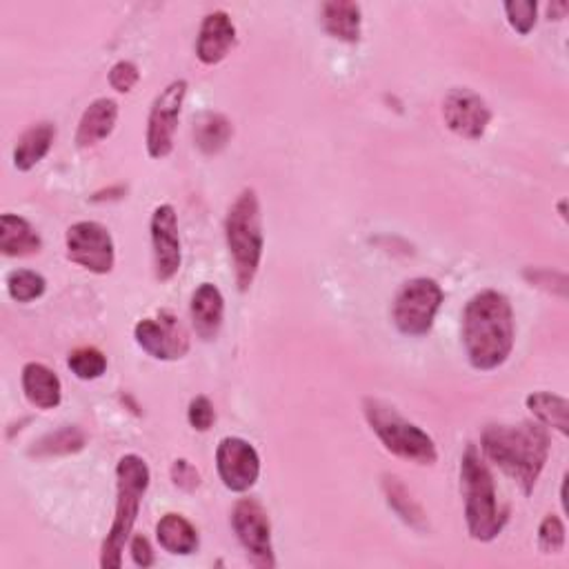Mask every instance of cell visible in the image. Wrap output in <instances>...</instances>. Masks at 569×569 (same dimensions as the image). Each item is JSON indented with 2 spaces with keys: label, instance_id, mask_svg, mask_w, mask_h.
I'll return each instance as SVG.
<instances>
[{
  "label": "cell",
  "instance_id": "obj_1",
  "mask_svg": "<svg viewBox=\"0 0 569 569\" xmlns=\"http://www.w3.org/2000/svg\"><path fill=\"white\" fill-rule=\"evenodd\" d=\"M463 345L479 371L498 369L514 350V312L505 294L485 290L463 312Z\"/></svg>",
  "mask_w": 569,
  "mask_h": 569
},
{
  "label": "cell",
  "instance_id": "obj_2",
  "mask_svg": "<svg viewBox=\"0 0 569 569\" xmlns=\"http://www.w3.org/2000/svg\"><path fill=\"white\" fill-rule=\"evenodd\" d=\"M549 434L541 422L488 425L481 437L483 454L498 465L523 494H532L549 458Z\"/></svg>",
  "mask_w": 569,
  "mask_h": 569
},
{
  "label": "cell",
  "instance_id": "obj_3",
  "mask_svg": "<svg viewBox=\"0 0 569 569\" xmlns=\"http://www.w3.org/2000/svg\"><path fill=\"white\" fill-rule=\"evenodd\" d=\"M460 490L469 536L492 543L507 523V509L498 503L494 477L477 445H467L460 458Z\"/></svg>",
  "mask_w": 569,
  "mask_h": 569
},
{
  "label": "cell",
  "instance_id": "obj_4",
  "mask_svg": "<svg viewBox=\"0 0 569 569\" xmlns=\"http://www.w3.org/2000/svg\"><path fill=\"white\" fill-rule=\"evenodd\" d=\"M225 239L233 263L236 284L241 292H248L258 274L265 239L261 223V203L254 189H243L227 212Z\"/></svg>",
  "mask_w": 569,
  "mask_h": 569
},
{
  "label": "cell",
  "instance_id": "obj_5",
  "mask_svg": "<svg viewBox=\"0 0 569 569\" xmlns=\"http://www.w3.org/2000/svg\"><path fill=\"white\" fill-rule=\"evenodd\" d=\"M150 467L138 454H127L116 465V485H118V501H116V516L112 530L101 549V567L103 569H118L123 565V552L131 536L136 516L140 509V501L150 488Z\"/></svg>",
  "mask_w": 569,
  "mask_h": 569
},
{
  "label": "cell",
  "instance_id": "obj_6",
  "mask_svg": "<svg viewBox=\"0 0 569 569\" xmlns=\"http://www.w3.org/2000/svg\"><path fill=\"white\" fill-rule=\"evenodd\" d=\"M363 412L371 432L394 456L416 465H434L439 460L432 437L422 432L418 425L405 420L392 405L378 399H365Z\"/></svg>",
  "mask_w": 569,
  "mask_h": 569
},
{
  "label": "cell",
  "instance_id": "obj_7",
  "mask_svg": "<svg viewBox=\"0 0 569 569\" xmlns=\"http://www.w3.org/2000/svg\"><path fill=\"white\" fill-rule=\"evenodd\" d=\"M443 303L441 284L432 278H412L394 299V325L405 337L430 334L434 318Z\"/></svg>",
  "mask_w": 569,
  "mask_h": 569
},
{
  "label": "cell",
  "instance_id": "obj_8",
  "mask_svg": "<svg viewBox=\"0 0 569 569\" xmlns=\"http://www.w3.org/2000/svg\"><path fill=\"white\" fill-rule=\"evenodd\" d=\"M67 258L91 274H110L114 269L116 252L112 233L105 225L80 220L67 229L65 236Z\"/></svg>",
  "mask_w": 569,
  "mask_h": 569
},
{
  "label": "cell",
  "instance_id": "obj_9",
  "mask_svg": "<svg viewBox=\"0 0 569 569\" xmlns=\"http://www.w3.org/2000/svg\"><path fill=\"white\" fill-rule=\"evenodd\" d=\"M231 528L256 567L271 569L276 565L271 547V526L267 511L258 501L243 498L236 503L231 509Z\"/></svg>",
  "mask_w": 569,
  "mask_h": 569
},
{
  "label": "cell",
  "instance_id": "obj_10",
  "mask_svg": "<svg viewBox=\"0 0 569 569\" xmlns=\"http://www.w3.org/2000/svg\"><path fill=\"white\" fill-rule=\"evenodd\" d=\"M187 97V80H172L152 105L148 118V152L152 159H165L174 150V134Z\"/></svg>",
  "mask_w": 569,
  "mask_h": 569
},
{
  "label": "cell",
  "instance_id": "obj_11",
  "mask_svg": "<svg viewBox=\"0 0 569 569\" xmlns=\"http://www.w3.org/2000/svg\"><path fill=\"white\" fill-rule=\"evenodd\" d=\"M134 339L142 352L159 361H178L189 352V334L172 312L163 309L156 318H146L134 327Z\"/></svg>",
  "mask_w": 569,
  "mask_h": 569
},
{
  "label": "cell",
  "instance_id": "obj_12",
  "mask_svg": "<svg viewBox=\"0 0 569 569\" xmlns=\"http://www.w3.org/2000/svg\"><path fill=\"white\" fill-rule=\"evenodd\" d=\"M216 469L229 492L243 494L261 477V456L252 443L239 437H227L216 447Z\"/></svg>",
  "mask_w": 569,
  "mask_h": 569
},
{
  "label": "cell",
  "instance_id": "obj_13",
  "mask_svg": "<svg viewBox=\"0 0 569 569\" xmlns=\"http://www.w3.org/2000/svg\"><path fill=\"white\" fill-rule=\"evenodd\" d=\"M443 118L456 136L467 140H479L492 121V110L477 91L467 87H456L443 101Z\"/></svg>",
  "mask_w": 569,
  "mask_h": 569
},
{
  "label": "cell",
  "instance_id": "obj_14",
  "mask_svg": "<svg viewBox=\"0 0 569 569\" xmlns=\"http://www.w3.org/2000/svg\"><path fill=\"white\" fill-rule=\"evenodd\" d=\"M152 248H154V269L161 282L172 280L180 269V236L178 218L172 205H159L152 214Z\"/></svg>",
  "mask_w": 569,
  "mask_h": 569
},
{
  "label": "cell",
  "instance_id": "obj_15",
  "mask_svg": "<svg viewBox=\"0 0 569 569\" xmlns=\"http://www.w3.org/2000/svg\"><path fill=\"white\" fill-rule=\"evenodd\" d=\"M236 42V27L227 12H212L203 18L199 42H197V56L203 65L212 67L225 61L229 50Z\"/></svg>",
  "mask_w": 569,
  "mask_h": 569
},
{
  "label": "cell",
  "instance_id": "obj_16",
  "mask_svg": "<svg viewBox=\"0 0 569 569\" xmlns=\"http://www.w3.org/2000/svg\"><path fill=\"white\" fill-rule=\"evenodd\" d=\"M189 312H192V325L197 329L199 339L214 341L225 318V299L216 284L212 282L199 284V290L192 296V305H189Z\"/></svg>",
  "mask_w": 569,
  "mask_h": 569
},
{
  "label": "cell",
  "instance_id": "obj_17",
  "mask_svg": "<svg viewBox=\"0 0 569 569\" xmlns=\"http://www.w3.org/2000/svg\"><path fill=\"white\" fill-rule=\"evenodd\" d=\"M118 121V103L112 99H97L80 116L76 129V146L80 150L93 148L110 138Z\"/></svg>",
  "mask_w": 569,
  "mask_h": 569
},
{
  "label": "cell",
  "instance_id": "obj_18",
  "mask_svg": "<svg viewBox=\"0 0 569 569\" xmlns=\"http://www.w3.org/2000/svg\"><path fill=\"white\" fill-rule=\"evenodd\" d=\"M23 392L38 409H54L63 401L61 378L42 363H27L23 367Z\"/></svg>",
  "mask_w": 569,
  "mask_h": 569
},
{
  "label": "cell",
  "instance_id": "obj_19",
  "mask_svg": "<svg viewBox=\"0 0 569 569\" xmlns=\"http://www.w3.org/2000/svg\"><path fill=\"white\" fill-rule=\"evenodd\" d=\"M42 248L38 231L29 225L27 218L16 214L0 216V252L10 258L34 256Z\"/></svg>",
  "mask_w": 569,
  "mask_h": 569
},
{
  "label": "cell",
  "instance_id": "obj_20",
  "mask_svg": "<svg viewBox=\"0 0 569 569\" xmlns=\"http://www.w3.org/2000/svg\"><path fill=\"white\" fill-rule=\"evenodd\" d=\"M323 27L329 36L345 42H356L361 38V5L352 0H329L320 10Z\"/></svg>",
  "mask_w": 569,
  "mask_h": 569
},
{
  "label": "cell",
  "instance_id": "obj_21",
  "mask_svg": "<svg viewBox=\"0 0 569 569\" xmlns=\"http://www.w3.org/2000/svg\"><path fill=\"white\" fill-rule=\"evenodd\" d=\"M56 138V127L52 123L31 125L16 142L14 167L18 172L34 169L47 154H50Z\"/></svg>",
  "mask_w": 569,
  "mask_h": 569
},
{
  "label": "cell",
  "instance_id": "obj_22",
  "mask_svg": "<svg viewBox=\"0 0 569 569\" xmlns=\"http://www.w3.org/2000/svg\"><path fill=\"white\" fill-rule=\"evenodd\" d=\"M156 539L161 547L176 556H189L199 549V532L180 514H165L156 526Z\"/></svg>",
  "mask_w": 569,
  "mask_h": 569
},
{
  "label": "cell",
  "instance_id": "obj_23",
  "mask_svg": "<svg viewBox=\"0 0 569 569\" xmlns=\"http://www.w3.org/2000/svg\"><path fill=\"white\" fill-rule=\"evenodd\" d=\"M231 134H233L231 123L227 121V116L218 112H205L194 123L197 148L207 156L223 152L227 148Z\"/></svg>",
  "mask_w": 569,
  "mask_h": 569
},
{
  "label": "cell",
  "instance_id": "obj_24",
  "mask_svg": "<svg viewBox=\"0 0 569 569\" xmlns=\"http://www.w3.org/2000/svg\"><path fill=\"white\" fill-rule=\"evenodd\" d=\"M528 409L536 416L543 427L560 432L562 437L569 434V403L567 399L552 394V392H534L526 399Z\"/></svg>",
  "mask_w": 569,
  "mask_h": 569
},
{
  "label": "cell",
  "instance_id": "obj_25",
  "mask_svg": "<svg viewBox=\"0 0 569 569\" xmlns=\"http://www.w3.org/2000/svg\"><path fill=\"white\" fill-rule=\"evenodd\" d=\"M85 432L78 427H63V430L50 432L42 437L34 447L29 450L31 456H65V454H76L85 447Z\"/></svg>",
  "mask_w": 569,
  "mask_h": 569
},
{
  "label": "cell",
  "instance_id": "obj_26",
  "mask_svg": "<svg viewBox=\"0 0 569 569\" xmlns=\"http://www.w3.org/2000/svg\"><path fill=\"white\" fill-rule=\"evenodd\" d=\"M385 492H388V501L390 505L399 511V516L405 520L407 526L420 530L425 528V514L420 509V505L412 498V494L407 492V488L401 483V479L396 477H385V483H383Z\"/></svg>",
  "mask_w": 569,
  "mask_h": 569
},
{
  "label": "cell",
  "instance_id": "obj_27",
  "mask_svg": "<svg viewBox=\"0 0 569 569\" xmlns=\"http://www.w3.org/2000/svg\"><path fill=\"white\" fill-rule=\"evenodd\" d=\"M67 365L80 381H97L108 369V358L97 347H80L69 354Z\"/></svg>",
  "mask_w": 569,
  "mask_h": 569
},
{
  "label": "cell",
  "instance_id": "obj_28",
  "mask_svg": "<svg viewBox=\"0 0 569 569\" xmlns=\"http://www.w3.org/2000/svg\"><path fill=\"white\" fill-rule=\"evenodd\" d=\"M47 290V280L31 269H16L8 276V292L16 303H31Z\"/></svg>",
  "mask_w": 569,
  "mask_h": 569
},
{
  "label": "cell",
  "instance_id": "obj_29",
  "mask_svg": "<svg viewBox=\"0 0 569 569\" xmlns=\"http://www.w3.org/2000/svg\"><path fill=\"white\" fill-rule=\"evenodd\" d=\"M509 25L518 34H530L536 25V14H539V3L536 0H507L503 5Z\"/></svg>",
  "mask_w": 569,
  "mask_h": 569
},
{
  "label": "cell",
  "instance_id": "obj_30",
  "mask_svg": "<svg viewBox=\"0 0 569 569\" xmlns=\"http://www.w3.org/2000/svg\"><path fill=\"white\" fill-rule=\"evenodd\" d=\"M539 547L543 554H558L565 547V526L554 514L545 516L539 528Z\"/></svg>",
  "mask_w": 569,
  "mask_h": 569
},
{
  "label": "cell",
  "instance_id": "obj_31",
  "mask_svg": "<svg viewBox=\"0 0 569 569\" xmlns=\"http://www.w3.org/2000/svg\"><path fill=\"white\" fill-rule=\"evenodd\" d=\"M187 420H189V425L194 427L197 432L212 430V425L216 420V412H214L212 401L207 396L192 399V403H189V409H187Z\"/></svg>",
  "mask_w": 569,
  "mask_h": 569
},
{
  "label": "cell",
  "instance_id": "obj_32",
  "mask_svg": "<svg viewBox=\"0 0 569 569\" xmlns=\"http://www.w3.org/2000/svg\"><path fill=\"white\" fill-rule=\"evenodd\" d=\"M172 481L176 488L185 492H194L201 485V473L192 463L180 458L172 465Z\"/></svg>",
  "mask_w": 569,
  "mask_h": 569
},
{
  "label": "cell",
  "instance_id": "obj_33",
  "mask_svg": "<svg viewBox=\"0 0 569 569\" xmlns=\"http://www.w3.org/2000/svg\"><path fill=\"white\" fill-rule=\"evenodd\" d=\"M140 74L138 67L129 61H118L112 69H110V85L118 91V93H129L134 89V85L138 83Z\"/></svg>",
  "mask_w": 569,
  "mask_h": 569
},
{
  "label": "cell",
  "instance_id": "obj_34",
  "mask_svg": "<svg viewBox=\"0 0 569 569\" xmlns=\"http://www.w3.org/2000/svg\"><path fill=\"white\" fill-rule=\"evenodd\" d=\"M129 552H131V558L138 567H152L154 565V552H152V545L150 541L142 536V534H136L129 543Z\"/></svg>",
  "mask_w": 569,
  "mask_h": 569
},
{
  "label": "cell",
  "instance_id": "obj_35",
  "mask_svg": "<svg viewBox=\"0 0 569 569\" xmlns=\"http://www.w3.org/2000/svg\"><path fill=\"white\" fill-rule=\"evenodd\" d=\"M567 10H569V5L565 3V0H558V3H552V5H549L547 14H549V18H554V21H560V18H565Z\"/></svg>",
  "mask_w": 569,
  "mask_h": 569
},
{
  "label": "cell",
  "instance_id": "obj_36",
  "mask_svg": "<svg viewBox=\"0 0 569 569\" xmlns=\"http://www.w3.org/2000/svg\"><path fill=\"white\" fill-rule=\"evenodd\" d=\"M565 205H567V201H560L558 203V212H560V216L567 220V214H565Z\"/></svg>",
  "mask_w": 569,
  "mask_h": 569
}]
</instances>
